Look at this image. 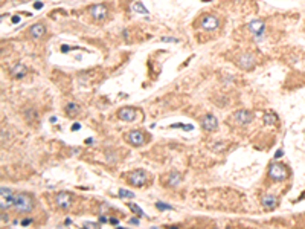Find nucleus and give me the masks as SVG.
<instances>
[{
    "label": "nucleus",
    "mask_w": 305,
    "mask_h": 229,
    "mask_svg": "<svg viewBox=\"0 0 305 229\" xmlns=\"http://www.w3.org/2000/svg\"><path fill=\"white\" fill-rule=\"evenodd\" d=\"M32 206H34V203H32L31 196H28L24 193L14 194V208L18 212H31Z\"/></svg>",
    "instance_id": "obj_1"
},
{
    "label": "nucleus",
    "mask_w": 305,
    "mask_h": 229,
    "mask_svg": "<svg viewBox=\"0 0 305 229\" xmlns=\"http://www.w3.org/2000/svg\"><path fill=\"white\" fill-rule=\"evenodd\" d=\"M287 170H285V167L284 165H281V163H272L270 167H269V176H270V179H273V180H278V182H281V180H285L287 179Z\"/></svg>",
    "instance_id": "obj_2"
},
{
    "label": "nucleus",
    "mask_w": 305,
    "mask_h": 229,
    "mask_svg": "<svg viewBox=\"0 0 305 229\" xmlns=\"http://www.w3.org/2000/svg\"><path fill=\"white\" fill-rule=\"evenodd\" d=\"M127 180L131 185H134V186H144L147 183V180H148V176H147V173L144 170H134V171L128 173Z\"/></svg>",
    "instance_id": "obj_3"
},
{
    "label": "nucleus",
    "mask_w": 305,
    "mask_h": 229,
    "mask_svg": "<svg viewBox=\"0 0 305 229\" xmlns=\"http://www.w3.org/2000/svg\"><path fill=\"white\" fill-rule=\"evenodd\" d=\"M0 197H2V203H0L2 211L8 209L9 206H14V193H12L9 188L2 186V188H0Z\"/></svg>",
    "instance_id": "obj_4"
},
{
    "label": "nucleus",
    "mask_w": 305,
    "mask_h": 229,
    "mask_svg": "<svg viewBox=\"0 0 305 229\" xmlns=\"http://www.w3.org/2000/svg\"><path fill=\"white\" fill-rule=\"evenodd\" d=\"M55 203H57L60 208L67 209V208H70V205H72V196H70L69 193H66V191H61V193L57 194Z\"/></svg>",
    "instance_id": "obj_5"
},
{
    "label": "nucleus",
    "mask_w": 305,
    "mask_h": 229,
    "mask_svg": "<svg viewBox=\"0 0 305 229\" xmlns=\"http://www.w3.org/2000/svg\"><path fill=\"white\" fill-rule=\"evenodd\" d=\"M264 29H266V24H264V21H261V20H253V21L249 23V31H250L256 38H261V37L264 35Z\"/></svg>",
    "instance_id": "obj_6"
},
{
    "label": "nucleus",
    "mask_w": 305,
    "mask_h": 229,
    "mask_svg": "<svg viewBox=\"0 0 305 229\" xmlns=\"http://www.w3.org/2000/svg\"><path fill=\"white\" fill-rule=\"evenodd\" d=\"M233 119L240 124V125H247L252 122V113L247 110H238L233 113Z\"/></svg>",
    "instance_id": "obj_7"
},
{
    "label": "nucleus",
    "mask_w": 305,
    "mask_h": 229,
    "mask_svg": "<svg viewBox=\"0 0 305 229\" xmlns=\"http://www.w3.org/2000/svg\"><path fill=\"white\" fill-rule=\"evenodd\" d=\"M201 127L204 130H208V131H212V130H215L218 127V121H217V118L214 114H206L201 119Z\"/></svg>",
    "instance_id": "obj_8"
},
{
    "label": "nucleus",
    "mask_w": 305,
    "mask_h": 229,
    "mask_svg": "<svg viewBox=\"0 0 305 229\" xmlns=\"http://www.w3.org/2000/svg\"><path fill=\"white\" fill-rule=\"evenodd\" d=\"M218 18L217 17H214V15H206V17H203V20H201V28L203 29H206V31H214V29H217L218 28Z\"/></svg>",
    "instance_id": "obj_9"
},
{
    "label": "nucleus",
    "mask_w": 305,
    "mask_h": 229,
    "mask_svg": "<svg viewBox=\"0 0 305 229\" xmlns=\"http://www.w3.org/2000/svg\"><path fill=\"white\" fill-rule=\"evenodd\" d=\"M118 118L122 121H134L136 118V110L133 107H122L118 112Z\"/></svg>",
    "instance_id": "obj_10"
},
{
    "label": "nucleus",
    "mask_w": 305,
    "mask_h": 229,
    "mask_svg": "<svg viewBox=\"0 0 305 229\" xmlns=\"http://www.w3.org/2000/svg\"><path fill=\"white\" fill-rule=\"evenodd\" d=\"M90 12H92V17L95 20H104L107 17V8L104 5H95Z\"/></svg>",
    "instance_id": "obj_11"
},
{
    "label": "nucleus",
    "mask_w": 305,
    "mask_h": 229,
    "mask_svg": "<svg viewBox=\"0 0 305 229\" xmlns=\"http://www.w3.org/2000/svg\"><path fill=\"white\" fill-rule=\"evenodd\" d=\"M238 64H240L243 69L249 70V69H252V67L255 66V58H253V55L244 54V55H241V57H240V60H238Z\"/></svg>",
    "instance_id": "obj_12"
},
{
    "label": "nucleus",
    "mask_w": 305,
    "mask_h": 229,
    "mask_svg": "<svg viewBox=\"0 0 305 229\" xmlns=\"http://www.w3.org/2000/svg\"><path fill=\"white\" fill-rule=\"evenodd\" d=\"M128 141L133 144V145H142L144 144V134L139 131V130H131L128 133Z\"/></svg>",
    "instance_id": "obj_13"
},
{
    "label": "nucleus",
    "mask_w": 305,
    "mask_h": 229,
    "mask_svg": "<svg viewBox=\"0 0 305 229\" xmlns=\"http://www.w3.org/2000/svg\"><path fill=\"white\" fill-rule=\"evenodd\" d=\"M44 26L41 24V23H37V24H34V26H31V29H29V32H31V37L32 38H40V37H43V34H44Z\"/></svg>",
    "instance_id": "obj_14"
},
{
    "label": "nucleus",
    "mask_w": 305,
    "mask_h": 229,
    "mask_svg": "<svg viewBox=\"0 0 305 229\" xmlns=\"http://www.w3.org/2000/svg\"><path fill=\"white\" fill-rule=\"evenodd\" d=\"M276 203H278V200L273 196H264L263 197V206L267 208V209H273L276 206Z\"/></svg>",
    "instance_id": "obj_15"
},
{
    "label": "nucleus",
    "mask_w": 305,
    "mask_h": 229,
    "mask_svg": "<svg viewBox=\"0 0 305 229\" xmlns=\"http://www.w3.org/2000/svg\"><path fill=\"white\" fill-rule=\"evenodd\" d=\"M26 73H28V70H26V67L23 64H15L14 69H12V75L15 78H23Z\"/></svg>",
    "instance_id": "obj_16"
},
{
    "label": "nucleus",
    "mask_w": 305,
    "mask_h": 229,
    "mask_svg": "<svg viewBox=\"0 0 305 229\" xmlns=\"http://www.w3.org/2000/svg\"><path fill=\"white\" fill-rule=\"evenodd\" d=\"M180 182H182V179H180L178 173H171L169 174V177H168V185L169 186H177Z\"/></svg>",
    "instance_id": "obj_17"
},
{
    "label": "nucleus",
    "mask_w": 305,
    "mask_h": 229,
    "mask_svg": "<svg viewBox=\"0 0 305 229\" xmlns=\"http://www.w3.org/2000/svg\"><path fill=\"white\" fill-rule=\"evenodd\" d=\"M66 112L69 116H75V114L79 112V106L78 104H75V103H69L67 104V107H66Z\"/></svg>",
    "instance_id": "obj_18"
},
{
    "label": "nucleus",
    "mask_w": 305,
    "mask_h": 229,
    "mask_svg": "<svg viewBox=\"0 0 305 229\" xmlns=\"http://www.w3.org/2000/svg\"><path fill=\"white\" fill-rule=\"evenodd\" d=\"M263 119H264V124H266V125H275L276 121H278V118H276L275 113H266Z\"/></svg>",
    "instance_id": "obj_19"
},
{
    "label": "nucleus",
    "mask_w": 305,
    "mask_h": 229,
    "mask_svg": "<svg viewBox=\"0 0 305 229\" xmlns=\"http://www.w3.org/2000/svg\"><path fill=\"white\" fill-rule=\"evenodd\" d=\"M131 9L134 11V12H139V14H148V9L142 5V3H139V2H136V3H133V6H131Z\"/></svg>",
    "instance_id": "obj_20"
},
{
    "label": "nucleus",
    "mask_w": 305,
    "mask_h": 229,
    "mask_svg": "<svg viewBox=\"0 0 305 229\" xmlns=\"http://www.w3.org/2000/svg\"><path fill=\"white\" fill-rule=\"evenodd\" d=\"M127 206H128V208H130V209H131V211H133V212L138 216V217H142V216H145V212H144V211H142V209H141V208L136 205V203H127Z\"/></svg>",
    "instance_id": "obj_21"
},
{
    "label": "nucleus",
    "mask_w": 305,
    "mask_h": 229,
    "mask_svg": "<svg viewBox=\"0 0 305 229\" xmlns=\"http://www.w3.org/2000/svg\"><path fill=\"white\" fill-rule=\"evenodd\" d=\"M24 116H26V119L31 122V121H35L37 119V112H35V109H28L26 112H24Z\"/></svg>",
    "instance_id": "obj_22"
},
{
    "label": "nucleus",
    "mask_w": 305,
    "mask_h": 229,
    "mask_svg": "<svg viewBox=\"0 0 305 229\" xmlns=\"http://www.w3.org/2000/svg\"><path fill=\"white\" fill-rule=\"evenodd\" d=\"M118 194H119L121 199H133V197H134L133 193H130V191H127V190H124V188H121V190L118 191Z\"/></svg>",
    "instance_id": "obj_23"
},
{
    "label": "nucleus",
    "mask_w": 305,
    "mask_h": 229,
    "mask_svg": "<svg viewBox=\"0 0 305 229\" xmlns=\"http://www.w3.org/2000/svg\"><path fill=\"white\" fill-rule=\"evenodd\" d=\"M156 208L160 209V211H165V209H166V211H171V209H172L171 205H166V203H163V202H157V203H156Z\"/></svg>",
    "instance_id": "obj_24"
},
{
    "label": "nucleus",
    "mask_w": 305,
    "mask_h": 229,
    "mask_svg": "<svg viewBox=\"0 0 305 229\" xmlns=\"http://www.w3.org/2000/svg\"><path fill=\"white\" fill-rule=\"evenodd\" d=\"M171 128H185V130H192V125H186V124H171Z\"/></svg>",
    "instance_id": "obj_25"
},
{
    "label": "nucleus",
    "mask_w": 305,
    "mask_h": 229,
    "mask_svg": "<svg viewBox=\"0 0 305 229\" xmlns=\"http://www.w3.org/2000/svg\"><path fill=\"white\" fill-rule=\"evenodd\" d=\"M84 228H99V223H95V222H84Z\"/></svg>",
    "instance_id": "obj_26"
},
{
    "label": "nucleus",
    "mask_w": 305,
    "mask_h": 229,
    "mask_svg": "<svg viewBox=\"0 0 305 229\" xmlns=\"http://www.w3.org/2000/svg\"><path fill=\"white\" fill-rule=\"evenodd\" d=\"M162 41H165V43H177L178 40L177 38H171V37H162Z\"/></svg>",
    "instance_id": "obj_27"
},
{
    "label": "nucleus",
    "mask_w": 305,
    "mask_h": 229,
    "mask_svg": "<svg viewBox=\"0 0 305 229\" xmlns=\"http://www.w3.org/2000/svg\"><path fill=\"white\" fill-rule=\"evenodd\" d=\"M31 223H32V220H31V219H24V220L21 222V225H23V226H28V225H31Z\"/></svg>",
    "instance_id": "obj_28"
},
{
    "label": "nucleus",
    "mask_w": 305,
    "mask_h": 229,
    "mask_svg": "<svg viewBox=\"0 0 305 229\" xmlns=\"http://www.w3.org/2000/svg\"><path fill=\"white\" fill-rule=\"evenodd\" d=\"M34 8H35V9H41V8H43V3H41V2H37V3H34Z\"/></svg>",
    "instance_id": "obj_29"
},
{
    "label": "nucleus",
    "mask_w": 305,
    "mask_h": 229,
    "mask_svg": "<svg viewBox=\"0 0 305 229\" xmlns=\"http://www.w3.org/2000/svg\"><path fill=\"white\" fill-rule=\"evenodd\" d=\"M107 222H110L107 217H104V216H101V217H99V223H107Z\"/></svg>",
    "instance_id": "obj_30"
},
{
    "label": "nucleus",
    "mask_w": 305,
    "mask_h": 229,
    "mask_svg": "<svg viewBox=\"0 0 305 229\" xmlns=\"http://www.w3.org/2000/svg\"><path fill=\"white\" fill-rule=\"evenodd\" d=\"M275 157L276 159H279V157H282V150H278L276 153H275Z\"/></svg>",
    "instance_id": "obj_31"
},
{
    "label": "nucleus",
    "mask_w": 305,
    "mask_h": 229,
    "mask_svg": "<svg viewBox=\"0 0 305 229\" xmlns=\"http://www.w3.org/2000/svg\"><path fill=\"white\" fill-rule=\"evenodd\" d=\"M110 223H112V225H116V226H119V220H118V219H110Z\"/></svg>",
    "instance_id": "obj_32"
},
{
    "label": "nucleus",
    "mask_w": 305,
    "mask_h": 229,
    "mask_svg": "<svg viewBox=\"0 0 305 229\" xmlns=\"http://www.w3.org/2000/svg\"><path fill=\"white\" fill-rule=\"evenodd\" d=\"M78 128H81V125H79V124H78V122H76V124H73V125H72V130H73V131H76V130H78Z\"/></svg>",
    "instance_id": "obj_33"
},
{
    "label": "nucleus",
    "mask_w": 305,
    "mask_h": 229,
    "mask_svg": "<svg viewBox=\"0 0 305 229\" xmlns=\"http://www.w3.org/2000/svg\"><path fill=\"white\" fill-rule=\"evenodd\" d=\"M8 220H9L8 214H5V212H3V214H2V222H8Z\"/></svg>",
    "instance_id": "obj_34"
},
{
    "label": "nucleus",
    "mask_w": 305,
    "mask_h": 229,
    "mask_svg": "<svg viewBox=\"0 0 305 229\" xmlns=\"http://www.w3.org/2000/svg\"><path fill=\"white\" fill-rule=\"evenodd\" d=\"M128 223H131V225H139V220H136V219H131Z\"/></svg>",
    "instance_id": "obj_35"
},
{
    "label": "nucleus",
    "mask_w": 305,
    "mask_h": 229,
    "mask_svg": "<svg viewBox=\"0 0 305 229\" xmlns=\"http://www.w3.org/2000/svg\"><path fill=\"white\" fill-rule=\"evenodd\" d=\"M18 21H20V17H17V15L12 17V23H18Z\"/></svg>",
    "instance_id": "obj_36"
},
{
    "label": "nucleus",
    "mask_w": 305,
    "mask_h": 229,
    "mask_svg": "<svg viewBox=\"0 0 305 229\" xmlns=\"http://www.w3.org/2000/svg\"><path fill=\"white\" fill-rule=\"evenodd\" d=\"M70 223H72L70 219H66V220H64V225H70Z\"/></svg>",
    "instance_id": "obj_37"
},
{
    "label": "nucleus",
    "mask_w": 305,
    "mask_h": 229,
    "mask_svg": "<svg viewBox=\"0 0 305 229\" xmlns=\"http://www.w3.org/2000/svg\"><path fill=\"white\" fill-rule=\"evenodd\" d=\"M86 144H93V139H86Z\"/></svg>",
    "instance_id": "obj_38"
}]
</instances>
